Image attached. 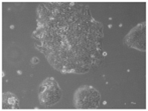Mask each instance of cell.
Segmentation results:
<instances>
[{
	"mask_svg": "<svg viewBox=\"0 0 148 111\" xmlns=\"http://www.w3.org/2000/svg\"><path fill=\"white\" fill-rule=\"evenodd\" d=\"M38 62H39V59L36 58V57H33V58L31 59V63H32V64H37Z\"/></svg>",
	"mask_w": 148,
	"mask_h": 111,
	"instance_id": "obj_4",
	"label": "cell"
},
{
	"mask_svg": "<svg viewBox=\"0 0 148 111\" xmlns=\"http://www.w3.org/2000/svg\"><path fill=\"white\" fill-rule=\"evenodd\" d=\"M17 74H18V75H21V74H22V71L18 70V71H17Z\"/></svg>",
	"mask_w": 148,
	"mask_h": 111,
	"instance_id": "obj_5",
	"label": "cell"
},
{
	"mask_svg": "<svg viewBox=\"0 0 148 111\" xmlns=\"http://www.w3.org/2000/svg\"><path fill=\"white\" fill-rule=\"evenodd\" d=\"M4 76H5V73L2 71V72H1V77H4Z\"/></svg>",
	"mask_w": 148,
	"mask_h": 111,
	"instance_id": "obj_6",
	"label": "cell"
},
{
	"mask_svg": "<svg viewBox=\"0 0 148 111\" xmlns=\"http://www.w3.org/2000/svg\"><path fill=\"white\" fill-rule=\"evenodd\" d=\"M1 102L4 108H10V109H14L18 106V99L14 94L10 93V92H6V93L2 94Z\"/></svg>",
	"mask_w": 148,
	"mask_h": 111,
	"instance_id": "obj_3",
	"label": "cell"
},
{
	"mask_svg": "<svg viewBox=\"0 0 148 111\" xmlns=\"http://www.w3.org/2000/svg\"><path fill=\"white\" fill-rule=\"evenodd\" d=\"M62 97V90L53 77L47 78L39 88V101L45 105H53Z\"/></svg>",
	"mask_w": 148,
	"mask_h": 111,
	"instance_id": "obj_2",
	"label": "cell"
},
{
	"mask_svg": "<svg viewBox=\"0 0 148 111\" xmlns=\"http://www.w3.org/2000/svg\"><path fill=\"white\" fill-rule=\"evenodd\" d=\"M100 93L92 86H82L77 90L74 104L77 108H96L100 102Z\"/></svg>",
	"mask_w": 148,
	"mask_h": 111,
	"instance_id": "obj_1",
	"label": "cell"
}]
</instances>
